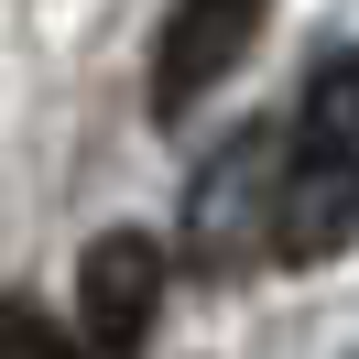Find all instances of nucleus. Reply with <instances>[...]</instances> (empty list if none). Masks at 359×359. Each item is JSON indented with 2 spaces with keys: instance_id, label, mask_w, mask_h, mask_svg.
<instances>
[{
  "instance_id": "5",
  "label": "nucleus",
  "mask_w": 359,
  "mask_h": 359,
  "mask_svg": "<svg viewBox=\"0 0 359 359\" xmlns=\"http://www.w3.org/2000/svg\"><path fill=\"white\" fill-rule=\"evenodd\" d=\"M294 153H359V44H337L305 76V109H294Z\"/></svg>"
},
{
  "instance_id": "2",
  "label": "nucleus",
  "mask_w": 359,
  "mask_h": 359,
  "mask_svg": "<svg viewBox=\"0 0 359 359\" xmlns=\"http://www.w3.org/2000/svg\"><path fill=\"white\" fill-rule=\"evenodd\" d=\"M153 305H163V240H142V229L88 240V262H76V359H142Z\"/></svg>"
},
{
  "instance_id": "6",
  "label": "nucleus",
  "mask_w": 359,
  "mask_h": 359,
  "mask_svg": "<svg viewBox=\"0 0 359 359\" xmlns=\"http://www.w3.org/2000/svg\"><path fill=\"white\" fill-rule=\"evenodd\" d=\"M0 359H76L66 337L44 327V305H22V294H0Z\"/></svg>"
},
{
  "instance_id": "4",
  "label": "nucleus",
  "mask_w": 359,
  "mask_h": 359,
  "mask_svg": "<svg viewBox=\"0 0 359 359\" xmlns=\"http://www.w3.org/2000/svg\"><path fill=\"white\" fill-rule=\"evenodd\" d=\"M359 240V153H294L283 196H272V262L316 272Z\"/></svg>"
},
{
  "instance_id": "3",
  "label": "nucleus",
  "mask_w": 359,
  "mask_h": 359,
  "mask_svg": "<svg viewBox=\"0 0 359 359\" xmlns=\"http://www.w3.org/2000/svg\"><path fill=\"white\" fill-rule=\"evenodd\" d=\"M262 11L272 0H175L163 11V44H153V120H185L250 44H262Z\"/></svg>"
},
{
  "instance_id": "1",
  "label": "nucleus",
  "mask_w": 359,
  "mask_h": 359,
  "mask_svg": "<svg viewBox=\"0 0 359 359\" xmlns=\"http://www.w3.org/2000/svg\"><path fill=\"white\" fill-rule=\"evenodd\" d=\"M283 163H294L283 131H229L218 153L196 163V185H185V262H196L207 283H229V272H250V262L272 250Z\"/></svg>"
}]
</instances>
